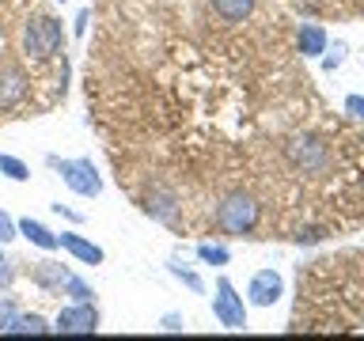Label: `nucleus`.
<instances>
[{"mask_svg":"<svg viewBox=\"0 0 364 341\" xmlns=\"http://www.w3.org/2000/svg\"><path fill=\"white\" fill-rule=\"evenodd\" d=\"M19 50L31 65H53L65 53V31L61 19L46 8H31V16L19 23Z\"/></svg>","mask_w":364,"mask_h":341,"instance_id":"f257e3e1","label":"nucleus"},{"mask_svg":"<svg viewBox=\"0 0 364 341\" xmlns=\"http://www.w3.org/2000/svg\"><path fill=\"white\" fill-rule=\"evenodd\" d=\"M213 224L220 227L224 235H232V239H239V235H255L258 224H262V201L255 197V193H247V190L224 193V197L216 201Z\"/></svg>","mask_w":364,"mask_h":341,"instance_id":"f03ea898","label":"nucleus"},{"mask_svg":"<svg viewBox=\"0 0 364 341\" xmlns=\"http://www.w3.org/2000/svg\"><path fill=\"white\" fill-rule=\"evenodd\" d=\"M50 163L61 170L65 186L73 190L76 197H99V193H102V175L95 170L91 159H53L50 156Z\"/></svg>","mask_w":364,"mask_h":341,"instance_id":"7ed1b4c3","label":"nucleus"},{"mask_svg":"<svg viewBox=\"0 0 364 341\" xmlns=\"http://www.w3.org/2000/svg\"><path fill=\"white\" fill-rule=\"evenodd\" d=\"M213 315L224 330H247V303L235 292V284L220 277L216 281V296H213Z\"/></svg>","mask_w":364,"mask_h":341,"instance_id":"20e7f679","label":"nucleus"},{"mask_svg":"<svg viewBox=\"0 0 364 341\" xmlns=\"http://www.w3.org/2000/svg\"><path fill=\"white\" fill-rule=\"evenodd\" d=\"M53 330L57 334H95L99 330V307H95V300H87V303H68V307H61L57 311V318H53Z\"/></svg>","mask_w":364,"mask_h":341,"instance_id":"39448f33","label":"nucleus"},{"mask_svg":"<svg viewBox=\"0 0 364 341\" xmlns=\"http://www.w3.org/2000/svg\"><path fill=\"white\" fill-rule=\"evenodd\" d=\"M281 292H284V281H281L277 269H258L247 284V300L255 307H273L281 300Z\"/></svg>","mask_w":364,"mask_h":341,"instance_id":"423d86ee","label":"nucleus"},{"mask_svg":"<svg viewBox=\"0 0 364 341\" xmlns=\"http://www.w3.org/2000/svg\"><path fill=\"white\" fill-rule=\"evenodd\" d=\"M57 243H61L76 261H84V266H102V258H107V254H102V247L87 243V239L76 235V232H61V235H57Z\"/></svg>","mask_w":364,"mask_h":341,"instance_id":"0eeeda50","label":"nucleus"},{"mask_svg":"<svg viewBox=\"0 0 364 341\" xmlns=\"http://www.w3.org/2000/svg\"><path fill=\"white\" fill-rule=\"evenodd\" d=\"M209 8L220 23H243V19L255 16L258 0H209Z\"/></svg>","mask_w":364,"mask_h":341,"instance_id":"6e6552de","label":"nucleus"},{"mask_svg":"<svg viewBox=\"0 0 364 341\" xmlns=\"http://www.w3.org/2000/svg\"><path fill=\"white\" fill-rule=\"evenodd\" d=\"M296 50L304 57H323L326 53V31L318 27V23H300V31H296Z\"/></svg>","mask_w":364,"mask_h":341,"instance_id":"1a4fd4ad","label":"nucleus"},{"mask_svg":"<svg viewBox=\"0 0 364 341\" xmlns=\"http://www.w3.org/2000/svg\"><path fill=\"white\" fill-rule=\"evenodd\" d=\"M16 227H19V235H23V239H31V243L38 247V250H57V247H61V243H57V235L50 232V227L38 224V220H31V216H27V220H19Z\"/></svg>","mask_w":364,"mask_h":341,"instance_id":"9d476101","label":"nucleus"},{"mask_svg":"<svg viewBox=\"0 0 364 341\" xmlns=\"http://www.w3.org/2000/svg\"><path fill=\"white\" fill-rule=\"evenodd\" d=\"M31 277L42 284V288H50V292H61V284L68 277V269H61V261H38V266L31 269Z\"/></svg>","mask_w":364,"mask_h":341,"instance_id":"9b49d317","label":"nucleus"},{"mask_svg":"<svg viewBox=\"0 0 364 341\" xmlns=\"http://www.w3.org/2000/svg\"><path fill=\"white\" fill-rule=\"evenodd\" d=\"M50 330L53 326H46V318L42 315H16V323H11L8 326V334H34V337H38V334H50Z\"/></svg>","mask_w":364,"mask_h":341,"instance_id":"f8f14e48","label":"nucleus"},{"mask_svg":"<svg viewBox=\"0 0 364 341\" xmlns=\"http://www.w3.org/2000/svg\"><path fill=\"white\" fill-rule=\"evenodd\" d=\"M167 269H171V277H178V281H182V284H186V288H190V292H198V296L205 292V281H201V277H198V273H193V269L186 266V261H178V258H171V261H167Z\"/></svg>","mask_w":364,"mask_h":341,"instance_id":"ddd939ff","label":"nucleus"},{"mask_svg":"<svg viewBox=\"0 0 364 341\" xmlns=\"http://www.w3.org/2000/svg\"><path fill=\"white\" fill-rule=\"evenodd\" d=\"M61 292H65V296H73L76 303H87V300H95V288H91V284H87L84 277H76V273H68V277H65Z\"/></svg>","mask_w":364,"mask_h":341,"instance_id":"4468645a","label":"nucleus"},{"mask_svg":"<svg viewBox=\"0 0 364 341\" xmlns=\"http://www.w3.org/2000/svg\"><path fill=\"white\" fill-rule=\"evenodd\" d=\"M198 258L205 266H228V261H232V250L220 247V243H198Z\"/></svg>","mask_w":364,"mask_h":341,"instance_id":"2eb2a0df","label":"nucleus"},{"mask_svg":"<svg viewBox=\"0 0 364 341\" xmlns=\"http://www.w3.org/2000/svg\"><path fill=\"white\" fill-rule=\"evenodd\" d=\"M0 175L11 178V182H27V178H31V167L23 163V159H16V156H4V152H0Z\"/></svg>","mask_w":364,"mask_h":341,"instance_id":"dca6fc26","label":"nucleus"},{"mask_svg":"<svg viewBox=\"0 0 364 341\" xmlns=\"http://www.w3.org/2000/svg\"><path fill=\"white\" fill-rule=\"evenodd\" d=\"M11 239H19V227H16V220H11L4 209H0V247L11 243Z\"/></svg>","mask_w":364,"mask_h":341,"instance_id":"f3484780","label":"nucleus"},{"mask_svg":"<svg viewBox=\"0 0 364 341\" xmlns=\"http://www.w3.org/2000/svg\"><path fill=\"white\" fill-rule=\"evenodd\" d=\"M16 303H11V300H0V334H8V326L11 323H16Z\"/></svg>","mask_w":364,"mask_h":341,"instance_id":"a211bd4d","label":"nucleus"},{"mask_svg":"<svg viewBox=\"0 0 364 341\" xmlns=\"http://www.w3.org/2000/svg\"><path fill=\"white\" fill-rule=\"evenodd\" d=\"M159 330L178 334V330H186V318H182V315H164V318H159Z\"/></svg>","mask_w":364,"mask_h":341,"instance_id":"6ab92c4d","label":"nucleus"},{"mask_svg":"<svg viewBox=\"0 0 364 341\" xmlns=\"http://www.w3.org/2000/svg\"><path fill=\"white\" fill-rule=\"evenodd\" d=\"M346 114H349L353 121H364V99L360 95H349L346 99Z\"/></svg>","mask_w":364,"mask_h":341,"instance_id":"aec40b11","label":"nucleus"},{"mask_svg":"<svg viewBox=\"0 0 364 341\" xmlns=\"http://www.w3.org/2000/svg\"><path fill=\"white\" fill-rule=\"evenodd\" d=\"M341 61H346V42H334V53H330L326 61H323V68H326V72H334Z\"/></svg>","mask_w":364,"mask_h":341,"instance_id":"412c9836","label":"nucleus"},{"mask_svg":"<svg viewBox=\"0 0 364 341\" xmlns=\"http://www.w3.org/2000/svg\"><path fill=\"white\" fill-rule=\"evenodd\" d=\"M11 281H16V266H11V261L0 254V288H8Z\"/></svg>","mask_w":364,"mask_h":341,"instance_id":"4be33fe9","label":"nucleus"},{"mask_svg":"<svg viewBox=\"0 0 364 341\" xmlns=\"http://www.w3.org/2000/svg\"><path fill=\"white\" fill-rule=\"evenodd\" d=\"M87 23H91V11L84 8V11L76 16V34H84V31H87Z\"/></svg>","mask_w":364,"mask_h":341,"instance_id":"5701e85b","label":"nucleus"},{"mask_svg":"<svg viewBox=\"0 0 364 341\" xmlns=\"http://www.w3.org/2000/svg\"><path fill=\"white\" fill-rule=\"evenodd\" d=\"M53 212H61V216H68V220H84V216H80V212H73V209H68V205H53Z\"/></svg>","mask_w":364,"mask_h":341,"instance_id":"b1692460","label":"nucleus"}]
</instances>
